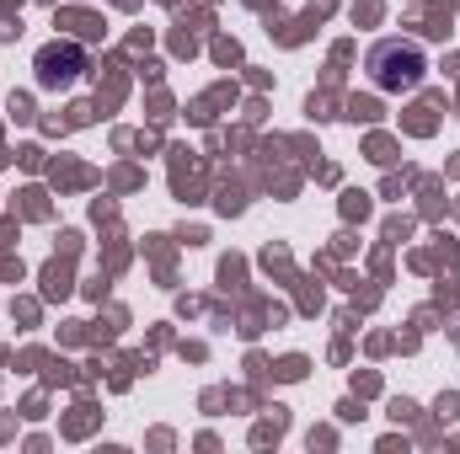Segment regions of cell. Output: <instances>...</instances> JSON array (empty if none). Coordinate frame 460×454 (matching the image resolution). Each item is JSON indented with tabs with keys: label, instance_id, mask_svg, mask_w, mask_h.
Returning a JSON list of instances; mask_svg holds the SVG:
<instances>
[{
	"label": "cell",
	"instance_id": "1",
	"mask_svg": "<svg viewBox=\"0 0 460 454\" xmlns=\"http://www.w3.org/2000/svg\"><path fill=\"white\" fill-rule=\"evenodd\" d=\"M369 81L380 86V92H412L423 75H429V54H423V43H412V38H380L375 48H369Z\"/></svg>",
	"mask_w": 460,
	"mask_h": 454
},
{
	"label": "cell",
	"instance_id": "2",
	"mask_svg": "<svg viewBox=\"0 0 460 454\" xmlns=\"http://www.w3.org/2000/svg\"><path fill=\"white\" fill-rule=\"evenodd\" d=\"M32 70H38V86L43 92H70L86 75V48L81 43H49Z\"/></svg>",
	"mask_w": 460,
	"mask_h": 454
}]
</instances>
